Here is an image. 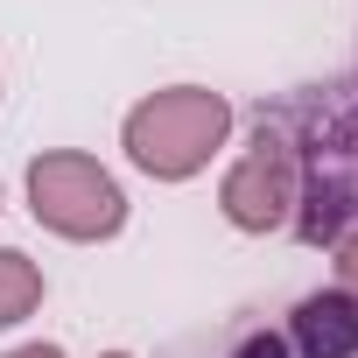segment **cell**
Masks as SVG:
<instances>
[{
    "label": "cell",
    "mask_w": 358,
    "mask_h": 358,
    "mask_svg": "<svg viewBox=\"0 0 358 358\" xmlns=\"http://www.w3.org/2000/svg\"><path fill=\"white\" fill-rule=\"evenodd\" d=\"M267 120L281 127L295 155V218L288 232L302 246H337L358 232V71L330 85H302L295 99H274Z\"/></svg>",
    "instance_id": "cell-1"
},
{
    "label": "cell",
    "mask_w": 358,
    "mask_h": 358,
    "mask_svg": "<svg viewBox=\"0 0 358 358\" xmlns=\"http://www.w3.org/2000/svg\"><path fill=\"white\" fill-rule=\"evenodd\" d=\"M232 134V106L225 92L211 85H169V92H148L127 127H120V148L141 176H155V183H190V176L225 148Z\"/></svg>",
    "instance_id": "cell-2"
},
{
    "label": "cell",
    "mask_w": 358,
    "mask_h": 358,
    "mask_svg": "<svg viewBox=\"0 0 358 358\" xmlns=\"http://www.w3.org/2000/svg\"><path fill=\"white\" fill-rule=\"evenodd\" d=\"M29 211H36V225H50L57 239L92 246V239H113V232L127 225V190L113 183L92 155L57 148V155H36V162H29Z\"/></svg>",
    "instance_id": "cell-3"
},
{
    "label": "cell",
    "mask_w": 358,
    "mask_h": 358,
    "mask_svg": "<svg viewBox=\"0 0 358 358\" xmlns=\"http://www.w3.org/2000/svg\"><path fill=\"white\" fill-rule=\"evenodd\" d=\"M218 204H225V218H232L239 232H288V218H295V155H288L281 127L267 120V106H260V120H253L246 155L225 169Z\"/></svg>",
    "instance_id": "cell-4"
},
{
    "label": "cell",
    "mask_w": 358,
    "mask_h": 358,
    "mask_svg": "<svg viewBox=\"0 0 358 358\" xmlns=\"http://www.w3.org/2000/svg\"><path fill=\"white\" fill-rule=\"evenodd\" d=\"M232 358H358V302L344 288H316L288 309L281 330H246Z\"/></svg>",
    "instance_id": "cell-5"
},
{
    "label": "cell",
    "mask_w": 358,
    "mask_h": 358,
    "mask_svg": "<svg viewBox=\"0 0 358 358\" xmlns=\"http://www.w3.org/2000/svg\"><path fill=\"white\" fill-rule=\"evenodd\" d=\"M36 302H43V267L15 246H0V330L36 316Z\"/></svg>",
    "instance_id": "cell-6"
},
{
    "label": "cell",
    "mask_w": 358,
    "mask_h": 358,
    "mask_svg": "<svg viewBox=\"0 0 358 358\" xmlns=\"http://www.w3.org/2000/svg\"><path fill=\"white\" fill-rule=\"evenodd\" d=\"M337 288L358 302V232H351V239H337Z\"/></svg>",
    "instance_id": "cell-7"
},
{
    "label": "cell",
    "mask_w": 358,
    "mask_h": 358,
    "mask_svg": "<svg viewBox=\"0 0 358 358\" xmlns=\"http://www.w3.org/2000/svg\"><path fill=\"white\" fill-rule=\"evenodd\" d=\"M8 358H64L57 344H29V351H8Z\"/></svg>",
    "instance_id": "cell-8"
},
{
    "label": "cell",
    "mask_w": 358,
    "mask_h": 358,
    "mask_svg": "<svg viewBox=\"0 0 358 358\" xmlns=\"http://www.w3.org/2000/svg\"><path fill=\"white\" fill-rule=\"evenodd\" d=\"M106 358H127V351H106Z\"/></svg>",
    "instance_id": "cell-9"
}]
</instances>
